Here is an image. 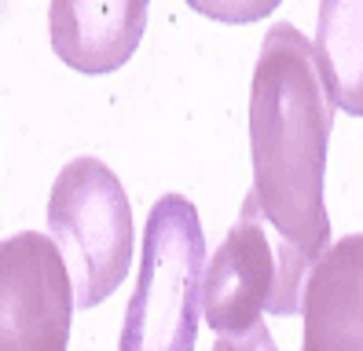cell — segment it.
Returning a JSON list of instances; mask_svg holds the SVG:
<instances>
[{
  "mask_svg": "<svg viewBox=\"0 0 363 351\" xmlns=\"http://www.w3.org/2000/svg\"><path fill=\"white\" fill-rule=\"evenodd\" d=\"M206 234L184 194H162L147 212L136 289L118 351H195L202 318Z\"/></svg>",
  "mask_w": 363,
  "mask_h": 351,
  "instance_id": "7a4b0ae2",
  "label": "cell"
},
{
  "mask_svg": "<svg viewBox=\"0 0 363 351\" xmlns=\"http://www.w3.org/2000/svg\"><path fill=\"white\" fill-rule=\"evenodd\" d=\"M74 282L55 241L18 231L0 241V351H67Z\"/></svg>",
  "mask_w": 363,
  "mask_h": 351,
  "instance_id": "5b68a950",
  "label": "cell"
},
{
  "mask_svg": "<svg viewBox=\"0 0 363 351\" xmlns=\"http://www.w3.org/2000/svg\"><path fill=\"white\" fill-rule=\"evenodd\" d=\"M147 30V4H81L59 0L48 8L52 52L77 74H114L133 59Z\"/></svg>",
  "mask_w": 363,
  "mask_h": 351,
  "instance_id": "52a82bcc",
  "label": "cell"
},
{
  "mask_svg": "<svg viewBox=\"0 0 363 351\" xmlns=\"http://www.w3.org/2000/svg\"><path fill=\"white\" fill-rule=\"evenodd\" d=\"M312 55L330 106L363 117V0H327L319 8Z\"/></svg>",
  "mask_w": 363,
  "mask_h": 351,
  "instance_id": "ba28073f",
  "label": "cell"
},
{
  "mask_svg": "<svg viewBox=\"0 0 363 351\" xmlns=\"http://www.w3.org/2000/svg\"><path fill=\"white\" fill-rule=\"evenodd\" d=\"M319 260L294 249L264 219L253 190L242 197L239 219L206 260L202 318L217 337L246 333L272 315H301L305 285Z\"/></svg>",
  "mask_w": 363,
  "mask_h": 351,
  "instance_id": "3957f363",
  "label": "cell"
},
{
  "mask_svg": "<svg viewBox=\"0 0 363 351\" xmlns=\"http://www.w3.org/2000/svg\"><path fill=\"white\" fill-rule=\"evenodd\" d=\"M301 351H363V231L334 241L312 267Z\"/></svg>",
  "mask_w": 363,
  "mask_h": 351,
  "instance_id": "8992f818",
  "label": "cell"
},
{
  "mask_svg": "<svg viewBox=\"0 0 363 351\" xmlns=\"http://www.w3.org/2000/svg\"><path fill=\"white\" fill-rule=\"evenodd\" d=\"M213 351H279L268 333V326L257 322L253 329H246V333H228V337H217L213 340Z\"/></svg>",
  "mask_w": 363,
  "mask_h": 351,
  "instance_id": "30bf717a",
  "label": "cell"
},
{
  "mask_svg": "<svg viewBox=\"0 0 363 351\" xmlns=\"http://www.w3.org/2000/svg\"><path fill=\"white\" fill-rule=\"evenodd\" d=\"M48 231L70 271L77 307L103 304L133 267V209L114 168L99 158H74L55 176Z\"/></svg>",
  "mask_w": 363,
  "mask_h": 351,
  "instance_id": "277c9868",
  "label": "cell"
},
{
  "mask_svg": "<svg viewBox=\"0 0 363 351\" xmlns=\"http://www.w3.org/2000/svg\"><path fill=\"white\" fill-rule=\"evenodd\" d=\"M330 125L312 40L294 22H275L250 81V190L275 234L312 260L334 246L323 202Z\"/></svg>",
  "mask_w": 363,
  "mask_h": 351,
  "instance_id": "6da1fadb",
  "label": "cell"
},
{
  "mask_svg": "<svg viewBox=\"0 0 363 351\" xmlns=\"http://www.w3.org/2000/svg\"><path fill=\"white\" fill-rule=\"evenodd\" d=\"M191 11L209 15V18H224V22H253L275 11L272 0H261V4H213V0H202V4H191Z\"/></svg>",
  "mask_w": 363,
  "mask_h": 351,
  "instance_id": "9c48e42d",
  "label": "cell"
}]
</instances>
